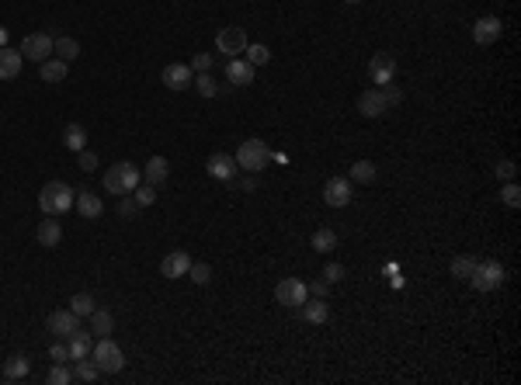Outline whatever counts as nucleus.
<instances>
[{"instance_id": "obj_1", "label": "nucleus", "mask_w": 521, "mask_h": 385, "mask_svg": "<svg viewBox=\"0 0 521 385\" xmlns=\"http://www.w3.org/2000/svg\"><path fill=\"white\" fill-rule=\"evenodd\" d=\"M73 202H77V191H73L66 181H49V184L39 191V209H42L46 216H63V212H70Z\"/></svg>"}, {"instance_id": "obj_2", "label": "nucleus", "mask_w": 521, "mask_h": 385, "mask_svg": "<svg viewBox=\"0 0 521 385\" xmlns=\"http://www.w3.org/2000/svg\"><path fill=\"white\" fill-rule=\"evenodd\" d=\"M233 160H236L240 170H247V174H261L264 167L271 164V150H268L264 139H243Z\"/></svg>"}, {"instance_id": "obj_3", "label": "nucleus", "mask_w": 521, "mask_h": 385, "mask_svg": "<svg viewBox=\"0 0 521 385\" xmlns=\"http://www.w3.org/2000/svg\"><path fill=\"white\" fill-rule=\"evenodd\" d=\"M139 167L129 164V160H122V164L108 167L105 170V191L108 195H132L136 188H139Z\"/></svg>"}, {"instance_id": "obj_4", "label": "nucleus", "mask_w": 521, "mask_h": 385, "mask_svg": "<svg viewBox=\"0 0 521 385\" xmlns=\"http://www.w3.org/2000/svg\"><path fill=\"white\" fill-rule=\"evenodd\" d=\"M91 361L98 365L101 375H118V372L125 368V354H122V347H118L112 337H101V340L91 347Z\"/></svg>"}, {"instance_id": "obj_5", "label": "nucleus", "mask_w": 521, "mask_h": 385, "mask_svg": "<svg viewBox=\"0 0 521 385\" xmlns=\"http://www.w3.org/2000/svg\"><path fill=\"white\" fill-rule=\"evenodd\" d=\"M469 281H472L476 292H494V288H501V285H504V268H501V261H476Z\"/></svg>"}, {"instance_id": "obj_6", "label": "nucleus", "mask_w": 521, "mask_h": 385, "mask_svg": "<svg viewBox=\"0 0 521 385\" xmlns=\"http://www.w3.org/2000/svg\"><path fill=\"white\" fill-rule=\"evenodd\" d=\"M53 46H56V39H53L49 32H32V35H25V42H21V56H28L32 63H46V59L53 56Z\"/></svg>"}, {"instance_id": "obj_7", "label": "nucleus", "mask_w": 521, "mask_h": 385, "mask_svg": "<svg viewBox=\"0 0 521 385\" xmlns=\"http://www.w3.org/2000/svg\"><path fill=\"white\" fill-rule=\"evenodd\" d=\"M247 46H250V42H247V32L236 28V25H226V28L216 32V49L223 56H243Z\"/></svg>"}, {"instance_id": "obj_8", "label": "nucleus", "mask_w": 521, "mask_h": 385, "mask_svg": "<svg viewBox=\"0 0 521 385\" xmlns=\"http://www.w3.org/2000/svg\"><path fill=\"white\" fill-rule=\"evenodd\" d=\"M306 295H309V288H306V281H299V278H285V281H278V288H275L278 306H292V309H299V306L306 302Z\"/></svg>"}, {"instance_id": "obj_9", "label": "nucleus", "mask_w": 521, "mask_h": 385, "mask_svg": "<svg viewBox=\"0 0 521 385\" xmlns=\"http://www.w3.org/2000/svg\"><path fill=\"white\" fill-rule=\"evenodd\" d=\"M368 77H372V84H379V87L393 84V77H397V59L390 53H375L368 59Z\"/></svg>"}, {"instance_id": "obj_10", "label": "nucleus", "mask_w": 521, "mask_h": 385, "mask_svg": "<svg viewBox=\"0 0 521 385\" xmlns=\"http://www.w3.org/2000/svg\"><path fill=\"white\" fill-rule=\"evenodd\" d=\"M501 32H504V25H501V18H494V14L472 21V42H476V46H494V42L501 39Z\"/></svg>"}, {"instance_id": "obj_11", "label": "nucleus", "mask_w": 521, "mask_h": 385, "mask_svg": "<svg viewBox=\"0 0 521 385\" xmlns=\"http://www.w3.org/2000/svg\"><path fill=\"white\" fill-rule=\"evenodd\" d=\"M351 198H354V191H351V181H345V177H330L323 184V202L330 209H345V205H351Z\"/></svg>"}, {"instance_id": "obj_12", "label": "nucleus", "mask_w": 521, "mask_h": 385, "mask_svg": "<svg viewBox=\"0 0 521 385\" xmlns=\"http://www.w3.org/2000/svg\"><path fill=\"white\" fill-rule=\"evenodd\" d=\"M358 111H361L365 118H382V115L390 111V101H386V91H382V87L361 91V98H358Z\"/></svg>"}, {"instance_id": "obj_13", "label": "nucleus", "mask_w": 521, "mask_h": 385, "mask_svg": "<svg viewBox=\"0 0 521 385\" xmlns=\"http://www.w3.org/2000/svg\"><path fill=\"white\" fill-rule=\"evenodd\" d=\"M77 327H80V316L73 309H56V313L46 316V330L53 333V337H70Z\"/></svg>"}, {"instance_id": "obj_14", "label": "nucleus", "mask_w": 521, "mask_h": 385, "mask_svg": "<svg viewBox=\"0 0 521 385\" xmlns=\"http://www.w3.org/2000/svg\"><path fill=\"white\" fill-rule=\"evenodd\" d=\"M191 80H195V73H191L188 63H167V66H164V84H167L171 91H188Z\"/></svg>"}, {"instance_id": "obj_15", "label": "nucleus", "mask_w": 521, "mask_h": 385, "mask_svg": "<svg viewBox=\"0 0 521 385\" xmlns=\"http://www.w3.org/2000/svg\"><path fill=\"white\" fill-rule=\"evenodd\" d=\"M205 170H209V177H216V181H233L236 177V160H233L230 153H212L209 160H205Z\"/></svg>"}, {"instance_id": "obj_16", "label": "nucleus", "mask_w": 521, "mask_h": 385, "mask_svg": "<svg viewBox=\"0 0 521 385\" xmlns=\"http://www.w3.org/2000/svg\"><path fill=\"white\" fill-rule=\"evenodd\" d=\"M188 268H191V257L184 254V250H171L164 261H160V275L167 278H188Z\"/></svg>"}, {"instance_id": "obj_17", "label": "nucleus", "mask_w": 521, "mask_h": 385, "mask_svg": "<svg viewBox=\"0 0 521 385\" xmlns=\"http://www.w3.org/2000/svg\"><path fill=\"white\" fill-rule=\"evenodd\" d=\"M73 205H77V212H80L84 219H101V216H105V202H101L94 191H87V188L77 191V202H73Z\"/></svg>"}, {"instance_id": "obj_18", "label": "nucleus", "mask_w": 521, "mask_h": 385, "mask_svg": "<svg viewBox=\"0 0 521 385\" xmlns=\"http://www.w3.org/2000/svg\"><path fill=\"white\" fill-rule=\"evenodd\" d=\"M21 66H25L21 49H11V46L0 49V80H14V77L21 73Z\"/></svg>"}, {"instance_id": "obj_19", "label": "nucleus", "mask_w": 521, "mask_h": 385, "mask_svg": "<svg viewBox=\"0 0 521 385\" xmlns=\"http://www.w3.org/2000/svg\"><path fill=\"white\" fill-rule=\"evenodd\" d=\"M299 316H302L306 323H313V327H323V323L330 320V306H327L323 299H313V302H302V306H299Z\"/></svg>"}, {"instance_id": "obj_20", "label": "nucleus", "mask_w": 521, "mask_h": 385, "mask_svg": "<svg viewBox=\"0 0 521 385\" xmlns=\"http://www.w3.org/2000/svg\"><path fill=\"white\" fill-rule=\"evenodd\" d=\"M66 347H70V361H77V358H91V347H94V337L91 333H84L80 327L66 337Z\"/></svg>"}, {"instance_id": "obj_21", "label": "nucleus", "mask_w": 521, "mask_h": 385, "mask_svg": "<svg viewBox=\"0 0 521 385\" xmlns=\"http://www.w3.org/2000/svg\"><path fill=\"white\" fill-rule=\"evenodd\" d=\"M66 73H70V63H63L56 56H49L46 63H39V77H42L46 84H63Z\"/></svg>"}, {"instance_id": "obj_22", "label": "nucleus", "mask_w": 521, "mask_h": 385, "mask_svg": "<svg viewBox=\"0 0 521 385\" xmlns=\"http://www.w3.org/2000/svg\"><path fill=\"white\" fill-rule=\"evenodd\" d=\"M226 80H230L233 87H247V84H254V66H250L247 59H230V66H226Z\"/></svg>"}, {"instance_id": "obj_23", "label": "nucleus", "mask_w": 521, "mask_h": 385, "mask_svg": "<svg viewBox=\"0 0 521 385\" xmlns=\"http://www.w3.org/2000/svg\"><path fill=\"white\" fill-rule=\"evenodd\" d=\"M28 372H32V361H28L25 354H11V358L4 361V379H7V382H21Z\"/></svg>"}, {"instance_id": "obj_24", "label": "nucleus", "mask_w": 521, "mask_h": 385, "mask_svg": "<svg viewBox=\"0 0 521 385\" xmlns=\"http://www.w3.org/2000/svg\"><path fill=\"white\" fill-rule=\"evenodd\" d=\"M167 174H171V164L164 160V157H150L146 160V167H143V177H146V184H164L167 181Z\"/></svg>"}, {"instance_id": "obj_25", "label": "nucleus", "mask_w": 521, "mask_h": 385, "mask_svg": "<svg viewBox=\"0 0 521 385\" xmlns=\"http://www.w3.org/2000/svg\"><path fill=\"white\" fill-rule=\"evenodd\" d=\"M59 240H63V226L56 222V216H49V219L39 226V243H42V247H49V250H56Z\"/></svg>"}, {"instance_id": "obj_26", "label": "nucleus", "mask_w": 521, "mask_h": 385, "mask_svg": "<svg viewBox=\"0 0 521 385\" xmlns=\"http://www.w3.org/2000/svg\"><path fill=\"white\" fill-rule=\"evenodd\" d=\"M63 146H66V150H73V153L87 150V132H84V125L70 122V125H66V132H63Z\"/></svg>"}, {"instance_id": "obj_27", "label": "nucleus", "mask_w": 521, "mask_h": 385, "mask_svg": "<svg viewBox=\"0 0 521 385\" xmlns=\"http://www.w3.org/2000/svg\"><path fill=\"white\" fill-rule=\"evenodd\" d=\"M53 56L63 59V63H73V59L80 56V42H77L73 35H59L56 46H53Z\"/></svg>"}, {"instance_id": "obj_28", "label": "nucleus", "mask_w": 521, "mask_h": 385, "mask_svg": "<svg viewBox=\"0 0 521 385\" xmlns=\"http://www.w3.org/2000/svg\"><path fill=\"white\" fill-rule=\"evenodd\" d=\"M112 327H115V316H112L108 309H94V313H91V333L112 337Z\"/></svg>"}, {"instance_id": "obj_29", "label": "nucleus", "mask_w": 521, "mask_h": 385, "mask_svg": "<svg viewBox=\"0 0 521 385\" xmlns=\"http://www.w3.org/2000/svg\"><path fill=\"white\" fill-rule=\"evenodd\" d=\"M309 243H313L316 254H330V250L337 247V233H334V229H316Z\"/></svg>"}, {"instance_id": "obj_30", "label": "nucleus", "mask_w": 521, "mask_h": 385, "mask_svg": "<svg viewBox=\"0 0 521 385\" xmlns=\"http://www.w3.org/2000/svg\"><path fill=\"white\" fill-rule=\"evenodd\" d=\"M98 375H101V372H98L94 361H87V358H77V361H73V379H77V382H94Z\"/></svg>"}, {"instance_id": "obj_31", "label": "nucleus", "mask_w": 521, "mask_h": 385, "mask_svg": "<svg viewBox=\"0 0 521 385\" xmlns=\"http://www.w3.org/2000/svg\"><path fill=\"white\" fill-rule=\"evenodd\" d=\"M472 268H476V257H472V254H459V257L452 261V278H459V281H469Z\"/></svg>"}, {"instance_id": "obj_32", "label": "nucleus", "mask_w": 521, "mask_h": 385, "mask_svg": "<svg viewBox=\"0 0 521 385\" xmlns=\"http://www.w3.org/2000/svg\"><path fill=\"white\" fill-rule=\"evenodd\" d=\"M195 91L202 94V98H216L219 94V84H216V77H209V73H195Z\"/></svg>"}, {"instance_id": "obj_33", "label": "nucleus", "mask_w": 521, "mask_h": 385, "mask_svg": "<svg viewBox=\"0 0 521 385\" xmlns=\"http://www.w3.org/2000/svg\"><path fill=\"white\" fill-rule=\"evenodd\" d=\"M351 181L372 184V181H375V164H372V160H358V164L351 167Z\"/></svg>"}, {"instance_id": "obj_34", "label": "nucleus", "mask_w": 521, "mask_h": 385, "mask_svg": "<svg viewBox=\"0 0 521 385\" xmlns=\"http://www.w3.org/2000/svg\"><path fill=\"white\" fill-rule=\"evenodd\" d=\"M243 53H247V63H250L254 70H257V66H264V63H271V49H268V46H261V42L247 46Z\"/></svg>"}, {"instance_id": "obj_35", "label": "nucleus", "mask_w": 521, "mask_h": 385, "mask_svg": "<svg viewBox=\"0 0 521 385\" xmlns=\"http://www.w3.org/2000/svg\"><path fill=\"white\" fill-rule=\"evenodd\" d=\"M70 309L77 313V316H91L98 306H94V295H87V292H80V295H73L70 299Z\"/></svg>"}, {"instance_id": "obj_36", "label": "nucleus", "mask_w": 521, "mask_h": 385, "mask_svg": "<svg viewBox=\"0 0 521 385\" xmlns=\"http://www.w3.org/2000/svg\"><path fill=\"white\" fill-rule=\"evenodd\" d=\"M49 385H70L73 382V372L66 368V361H53V368H49Z\"/></svg>"}, {"instance_id": "obj_37", "label": "nucleus", "mask_w": 521, "mask_h": 385, "mask_svg": "<svg viewBox=\"0 0 521 385\" xmlns=\"http://www.w3.org/2000/svg\"><path fill=\"white\" fill-rule=\"evenodd\" d=\"M132 198H136L139 209H150V205L157 202V188H153V184H139V188L132 191Z\"/></svg>"}, {"instance_id": "obj_38", "label": "nucleus", "mask_w": 521, "mask_h": 385, "mask_svg": "<svg viewBox=\"0 0 521 385\" xmlns=\"http://www.w3.org/2000/svg\"><path fill=\"white\" fill-rule=\"evenodd\" d=\"M501 202H504L508 209H518L521 205V188L515 184V181H508V184L501 188Z\"/></svg>"}, {"instance_id": "obj_39", "label": "nucleus", "mask_w": 521, "mask_h": 385, "mask_svg": "<svg viewBox=\"0 0 521 385\" xmlns=\"http://www.w3.org/2000/svg\"><path fill=\"white\" fill-rule=\"evenodd\" d=\"M188 278H191L195 285H209V281H212V268H209V264H195V261H191Z\"/></svg>"}, {"instance_id": "obj_40", "label": "nucleus", "mask_w": 521, "mask_h": 385, "mask_svg": "<svg viewBox=\"0 0 521 385\" xmlns=\"http://www.w3.org/2000/svg\"><path fill=\"white\" fill-rule=\"evenodd\" d=\"M188 66H191V73H209V70H212V56H209V53H195V59H191Z\"/></svg>"}, {"instance_id": "obj_41", "label": "nucleus", "mask_w": 521, "mask_h": 385, "mask_svg": "<svg viewBox=\"0 0 521 385\" xmlns=\"http://www.w3.org/2000/svg\"><path fill=\"white\" fill-rule=\"evenodd\" d=\"M136 209H139V205H136V198H132V195H122V202H118V216H122V219H132V216H136Z\"/></svg>"}, {"instance_id": "obj_42", "label": "nucleus", "mask_w": 521, "mask_h": 385, "mask_svg": "<svg viewBox=\"0 0 521 385\" xmlns=\"http://www.w3.org/2000/svg\"><path fill=\"white\" fill-rule=\"evenodd\" d=\"M77 167H80L84 174H91V170L98 167V157H94L91 150H80V153H77Z\"/></svg>"}, {"instance_id": "obj_43", "label": "nucleus", "mask_w": 521, "mask_h": 385, "mask_svg": "<svg viewBox=\"0 0 521 385\" xmlns=\"http://www.w3.org/2000/svg\"><path fill=\"white\" fill-rule=\"evenodd\" d=\"M497 177H501V181H515V177H518L515 160H501V164H497Z\"/></svg>"}, {"instance_id": "obj_44", "label": "nucleus", "mask_w": 521, "mask_h": 385, "mask_svg": "<svg viewBox=\"0 0 521 385\" xmlns=\"http://www.w3.org/2000/svg\"><path fill=\"white\" fill-rule=\"evenodd\" d=\"M341 278H345V268H341V264L330 261V264L323 268V281H327V285H334V281H341Z\"/></svg>"}, {"instance_id": "obj_45", "label": "nucleus", "mask_w": 521, "mask_h": 385, "mask_svg": "<svg viewBox=\"0 0 521 385\" xmlns=\"http://www.w3.org/2000/svg\"><path fill=\"white\" fill-rule=\"evenodd\" d=\"M49 358H53V361H70V347L59 344V340H53V344H49Z\"/></svg>"}, {"instance_id": "obj_46", "label": "nucleus", "mask_w": 521, "mask_h": 385, "mask_svg": "<svg viewBox=\"0 0 521 385\" xmlns=\"http://www.w3.org/2000/svg\"><path fill=\"white\" fill-rule=\"evenodd\" d=\"M240 191H243V195H254V191H257V177H254V174H247V177L240 181Z\"/></svg>"}, {"instance_id": "obj_47", "label": "nucleus", "mask_w": 521, "mask_h": 385, "mask_svg": "<svg viewBox=\"0 0 521 385\" xmlns=\"http://www.w3.org/2000/svg\"><path fill=\"white\" fill-rule=\"evenodd\" d=\"M306 288H309V295H316V299H323L330 285H327V281H313V285H306Z\"/></svg>"}, {"instance_id": "obj_48", "label": "nucleus", "mask_w": 521, "mask_h": 385, "mask_svg": "<svg viewBox=\"0 0 521 385\" xmlns=\"http://www.w3.org/2000/svg\"><path fill=\"white\" fill-rule=\"evenodd\" d=\"M382 91H386V101H390V105H400V98H404V94H400V91H397L393 84H386Z\"/></svg>"}, {"instance_id": "obj_49", "label": "nucleus", "mask_w": 521, "mask_h": 385, "mask_svg": "<svg viewBox=\"0 0 521 385\" xmlns=\"http://www.w3.org/2000/svg\"><path fill=\"white\" fill-rule=\"evenodd\" d=\"M4 46H7V28L0 25V49H4Z\"/></svg>"}, {"instance_id": "obj_50", "label": "nucleus", "mask_w": 521, "mask_h": 385, "mask_svg": "<svg viewBox=\"0 0 521 385\" xmlns=\"http://www.w3.org/2000/svg\"><path fill=\"white\" fill-rule=\"evenodd\" d=\"M345 4H361V0H345Z\"/></svg>"}]
</instances>
